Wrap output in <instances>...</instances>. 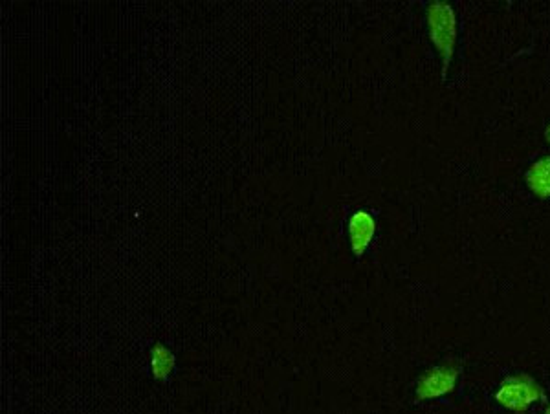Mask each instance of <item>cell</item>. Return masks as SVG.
<instances>
[{"instance_id": "277c9868", "label": "cell", "mask_w": 550, "mask_h": 414, "mask_svg": "<svg viewBox=\"0 0 550 414\" xmlns=\"http://www.w3.org/2000/svg\"><path fill=\"white\" fill-rule=\"evenodd\" d=\"M376 233V222L367 211H358L349 220L352 251L356 257H362Z\"/></svg>"}, {"instance_id": "3957f363", "label": "cell", "mask_w": 550, "mask_h": 414, "mask_svg": "<svg viewBox=\"0 0 550 414\" xmlns=\"http://www.w3.org/2000/svg\"><path fill=\"white\" fill-rule=\"evenodd\" d=\"M459 369L453 365H440L426 372L417 387L418 400H431L444 394L451 393L457 385Z\"/></svg>"}, {"instance_id": "ba28073f", "label": "cell", "mask_w": 550, "mask_h": 414, "mask_svg": "<svg viewBox=\"0 0 550 414\" xmlns=\"http://www.w3.org/2000/svg\"><path fill=\"white\" fill-rule=\"evenodd\" d=\"M543 414H550V405H549V407H547V411H545V413H543Z\"/></svg>"}, {"instance_id": "5b68a950", "label": "cell", "mask_w": 550, "mask_h": 414, "mask_svg": "<svg viewBox=\"0 0 550 414\" xmlns=\"http://www.w3.org/2000/svg\"><path fill=\"white\" fill-rule=\"evenodd\" d=\"M527 184L536 197H550V156L541 158L528 169Z\"/></svg>"}, {"instance_id": "8992f818", "label": "cell", "mask_w": 550, "mask_h": 414, "mask_svg": "<svg viewBox=\"0 0 550 414\" xmlns=\"http://www.w3.org/2000/svg\"><path fill=\"white\" fill-rule=\"evenodd\" d=\"M151 367L156 380H165L173 369H175V356L169 349H165L164 345H156L151 352Z\"/></svg>"}, {"instance_id": "52a82bcc", "label": "cell", "mask_w": 550, "mask_h": 414, "mask_svg": "<svg viewBox=\"0 0 550 414\" xmlns=\"http://www.w3.org/2000/svg\"><path fill=\"white\" fill-rule=\"evenodd\" d=\"M545 138H547V142L550 143V125H549V129L545 131Z\"/></svg>"}, {"instance_id": "7a4b0ae2", "label": "cell", "mask_w": 550, "mask_h": 414, "mask_svg": "<svg viewBox=\"0 0 550 414\" xmlns=\"http://www.w3.org/2000/svg\"><path fill=\"white\" fill-rule=\"evenodd\" d=\"M495 400L510 411L525 413L534 402L545 400V393L536 380H532L527 374H521L506 378L505 382L501 383V389L495 394Z\"/></svg>"}, {"instance_id": "6da1fadb", "label": "cell", "mask_w": 550, "mask_h": 414, "mask_svg": "<svg viewBox=\"0 0 550 414\" xmlns=\"http://www.w3.org/2000/svg\"><path fill=\"white\" fill-rule=\"evenodd\" d=\"M429 37L442 57V81L448 76L457 43V19L450 4L433 2L428 10Z\"/></svg>"}]
</instances>
